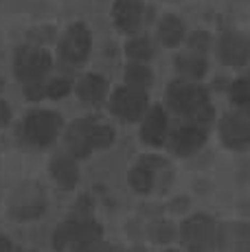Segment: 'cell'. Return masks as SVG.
Instances as JSON below:
<instances>
[{
	"instance_id": "cell-1",
	"label": "cell",
	"mask_w": 250,
	"mask_h": 252,
	"mask_svg": "<svg viewBox=\"0 0 250 252\" xmlns=\"http://www.w3.org/2000/svg\"><path fill=\"white\" fill-rule=\"evenodd\" d=\"M101 226L93 217H73V220L62 221L53 232V248L73 252H88L94 244L101 241Z\"/></svg>"
},
{
	"instance_id": "cell-2",
	"label": "cell",
	"mask_w": 250,
	"mask_h": 252,
	"mask_svg": "<svg viewBox=\"0 0 250 252\" xmlns=\"http://www.w3.org/2000/svg\"><path fill=\"white\" fill-rule=\"evenodd\" d=\"M167 101L178 114L187 116L191 121H211L213 108H211L209 94L198 86H191L187 81H174L167 90Z\"/></svg>"
},
{
	"instance_id": "cell-3",
	"label": "cell",
	"mask_w": 250,
	"mask_h": 252,
	"mask_svg": "<svg viewBox=\"0 0 250 252\" xmlns=\"http://www.w3.org/2000/svg\"><path fill=\"white\" fill-rule=\"evenodd\" d=\"M180 235L189 252H213L215 246H219V226L202 213L185 220Z\"/></svg>"
},
{
	"instance_id": "cell-4",
	"label": "cell",
	"mask_w": 250,
	"mask_h": 252,
	"mask_svg": "<svg viewBox=\"0 0 250 252\" xmlns=\"http://www.w3.org/2000/svg\"><path fill=\"white\" fill-rule=\"evenodd\" d=\"M62 129V116L51 110H35L25 121V138L35 147H46Z\"/></svg>"
},
{
	"instance_id": "cell-5",
	"label": "cell",
	"mask_w": 250,
	"mask_h": 252,
	"mask_svg": "<svg viewBox=\"0 0 250 252\" xmlns=\"http://www.w3.org/2000/svg\"><path fill=\"white\" fill-rule=\"evenodd\" d=\"M51 68V57L40 48L25 46L16 53V77L27 84L40 81Z\"/></svg>"
},
{
	"instance_id": "cell-6",
	"label": "cell",
	"mask_w": 250,
	"mask_h": 252,
	"mask_svg": "<svg viewBox=\"0 0 250 252\" xmlns=\"http://www.w3.org/2000/svg\"><path fill=\"white\" fill-rule=\"evenodd\" d=\"M90 51V33L84 24H73L60 42L62 60L68 64H81Z\"/></svg>"
},
{
	"instance_id": "cell-7",
	"label": "cell",
	"mask_w": 250,
	"mask_h": 252,
	"mask_svg": "<svg viewBox=\"0 0 250 252\" xmlns=\"http://www.w3.org/2000/svg\"><path fill=\"white\" fill-rule=\"evenodd\" d=\"M147 108V94L136 88H119L112 96V110L123 121H136L141 119Z\"/></svg>"
},
{
	"instance_id": "cell-8",
	"label": "cell",
	"mask_w": 250,
	"mask_h": 252,
	"mask_svg": "<svg viewBox=\"0 0 250 252\" xmlns=\"http://www.w3.org/2000/svg\"><path fill=\"white\" fill-rule=\"evenodd\" d=\"M46 211V197L42 195V191L37 189H22L16 193L11 202V215L16 220L25 221V220H35V217L44 215Z\"/></svg>"
},
{
	"instance_id": "cell-9",
	"label": "cell",
	"mask_w": 250,
	"mask_h": 252,
	"mask_svg": "<svg viewBox=\"0 0 250 252\" xmlns=\"http://www.w3.org/2000/svg\"><path fill=\"white\" fill-rule=\"evenodd\" d=\"M219 132L228 147L244 149L250 140V125L246 114H226L219 123Z\"/></svg>"
},
{
	"instance_id": "cell-10",
	"label": "cell",
	"mask_w": 250,
	"mask_h": 252,
	"mask_svg": "<svg viewBox=\"0 0 250 252\" xmlns=\"http://www.w3.org/2000/svg\"><path fill=\"white\" fill-rule=\"evenodd\" d=\"M93 119H81L68 127L66 134V147L70 149V154L77 158H84L93 152Z\"/></svg>"
},
{
	"instance_id": "cell-11",
	"label": "cell",
	"mask_w": 250,
	"mask_h": 252,
	"mask_svg": "<svg viewBox=\"0 0 250 252\" xmlns=\"http://www.w3.org/2000/svg\"><path fill=\"white\" fill-rule=\"evenodd\" d=\"M206 140V132L198 125H185V127L176 129L174 136H171V149L180 156H191L193 152L204 145Z\"/></svg>"
},
{
	"instance_id": "cell-12",
	"label": "cell",
	"mask_w": 250,
	"mask_h": 252,
	"mask_svg": "<svg viewBox=\"0 0 250 252\" xmlns=\"http://www.w3.org/2000/svg\"><path fill=\"white\" fill-rule=\"evenodd\" d=\"M219 57H222L224 64L239 68V66L246 64L248 60V42L246 37L237 35V33H226L219 40Z\"/></svg>"
},
{
	"instance_id": "cell-13",
	"label": "cell",
	"mask_w": 250,
	"mask_h": 252,
	"mask_svg": "<svg viewBox=\"0 0 250 252\" xmlns=\"http://www.w3.org/2000/svg\"><path fill=\"white\" fill-rule=\"evenodd\" d=\"M167 136V114L162 108H152L147 112L145 121H143L141 127V138L143 143L152 145V147H158V145L165 143Z\"/></svg>"
},
{
	"instance_id": "cell-14",
	"label": "cell",
	"mask_w": 250,
	"mask_h": 252,
	"mask_svg": "<svg viewBox=\"0 0 250 252\" xmlns=\"http://www.w3.org/2000/svg\"><path fill=\"white\" fill-rule=\"evenodd\" d=\"M114 20L125 33H136L143 22V7L138 0H117L114 4Z\"/></svg>"
},
{
	"instance_id": "cell-15",
	"label": "cell",
	"mask_w": 250,
	"mask_h": 252,
	"mask_svg": "<svg viewBox=\"0 0 250 252\" xmlns=\"http://www.w3.org/2000/svg\"><path fill=\"white\" fill-rule=\"evenodd\" d=\"M51 176H53V180L60 184L62 189H66V191L75 189L77 182H79V169H77V164H75V158L66 156V154H57L51 160Z\"/></svg>"
},
{
	"instance_id": "cell-16",
	"label": "cell",
	"mask_w": 250,
	"mask_h": 252,
	"mask_svg": "<svg viewBox=\"0 0 250 252\" xmlns=\"http://www.w3.org/2000/svg\"><path fill=\"white\" fill-rule=\"evenodd\" d=\"M105 90H108V86H105V79L99 75H88L81 79L79 88H77V92H79L81 101L88 105H97L103 101L105 96Z\"/></svg>"
},
{
	"instance_id": "cell-17",
	"label": "cell",
	"mask_w": 250,
	"mask_h": 252,
	"mask_svg": "<svg viewBox=\"0 0 250 252\" xmlns=\"http://www.w3.org/2000/svg\"><path fill=\"white\" fill-rule=\"evenodd\" d=\"M154 164H160V160L147 158V160H143L141 164H136V167L132 169V173H129V184H132L134 191L150 193L154 189Z\"/></svg>"
},
{
	"instance_id": "cell-18",
	"label": "cell",
	"mask_w": 250,
	"mask_h": 252,
	"mask_svg": "<svg viewBox=\"0 0 250 252\" xmlns=\"http://www.w3.org/2000/svg\"><path fill=\"white\" fill-rule=\"evenodd\" d=\"M158 37H160V42L167 46L178 44V42L185 37V22L178 20L174 16L165 18V20L160 22V27H158Z\"/></svg>"
},
{
	"instance_id": "cell-19",
	"label": "cell",
	"mask_w": 250,
	"mask_h": 252,
	"mask_svg": "<svg viewBox=\"0 0 250 252\" xmlns=\"http://www.w3.org/2000/svg\"><path fill=\"white\" fill-rule=\"evenodd\" d=\"M176 68H178V72H182L185 77L198 79V77H202L206 72V62L202 60L198 53H191V55L176 57Z\"/></svg>"
},
{
	"instance_id": "cell-20",
	"label": "cell",
	"mask_w": 250,
	"mask_h": 252,
	"mask_svg": "<svg viewBox=\"0 0 250 252\" xmlns=\"http://www.w3.org/2000/svg\"><path fill=\"white\" fill-rule=\"evenodd\" d=\"M152 70L143 64H129L127 70H125V81H127V88H136V90H143L150 88L152 86Z\"/></svg>"
},
{
	"instance_id": "cell-21",
	"label": "cell",
	"mask_w": 250,
	"mask_h": 252,
	"mask_svg": "<svg viewBox=\"0 0 250 252\" xmlns=\"http://www.w3.org/2000/svg\"><path fill=\"white\" fill-rule=\"evenodd\" d=\"M222 235H228L230 239V248H233L235 252H248V224H235L230 226L228 230H222Z\"/></svg>"
},
{
	"instance_id": "cell-22",
	"label": "cell",
	"mask_w": 250,
	"mask_h": 252,
	"mask_svg": "<svg viewBox=\"0 0 250 252\" xmlns=\"http://www.w3.org/2000/svg\"><path fill=\"white\" fill-rule=\"evenodd\" d=\"M127 55L134 57V60H138V62H145V60H150V57L154 55V48L150 44V40L138 37V40H132L127 44Z\"/></svg>"
},
{
	"instance_id": "cell-23",
	"label": "cell",
	"mask_w": 250,
	"mask_h": 252,
	"mask_svg": "<svg viewBox=\"0 0 250 252\" xmlns=\"http://www.w3.org/2000/svg\"><path fill=\"white\" fill-rule=\"evenodd\" d=\"M230 99L235 105L239 108H246L250 103V88H248V79H237L230 86Z\"/></svg>"
},
{
	"instance_id": "cell-24",
	"label": "cell",
	"mask_w": 250,
	"mask_h": 252,
	"mask_svg": "<svg viewBox=\"0 0 250 252\" xmlns=\"http://www.w3.org/2000/svg\"><path fill=\"white\" fill-rule=\"evenodd\" d=\"M152 237H154V241H158V244H169V241H174V237H176V228L169 224V221H156V224L152 226Z\"/></svg>"
},
{
	"instance_id": "cell-25",
	"label": "cell",
	"mask_w": 250,
	"mask_h": 252,
	"mask_svg": "<svg viewBox=\"0 0 250 252\" xmlns=\"http://www.w3.org/2000/svg\"><path fill=\"white\" fill-rule=\"evenodd\" d=\"M46 94H51L53 99H62V96H66L70 92V84L66 79H53L49 84V88L44 90Z\"/></svg>"
},
{
	"instance_id": "cell-26",
	"label": "cell",
	"mask_w": 250,
	"mask_h": 252,
	"mask_svg": "<svg viewBox=\"0 0 250 252\" xmlns=\"http://www.w3.org/2000/svg\"><path fill=\"white\" fill-rule=\"evenodd\" d=\"M206 46H209V35H206L204 31L193 33V37H191V48H193V51H204Z\"/></svg>"
},
{
	"instance_id": "cell-27",
	"label": "cell",
	"mask_w": 250,
	"mask_h": 252,
	"mask_svg": "<svg viewBox=\"0 0 250 252\" xmlns=\"http://www.w3.org/2000/svg\"><path fill=\"white\" fill-rule=\"evenodd\" d=\"M27 94L37 101V99H42V94H44V88H42L40 81H33V84H27Z\"/></svg>"
},
{
	"instance_id": "cell-28",
	"label": "cell",
	"mask_w": 250,
	"mask_h": 252,
	"mask_svg": "<svg viewBox=\"0 0 250 252\" xmlns=\"http://www.w3.org/2000/svg\"><path fill=\"white\" fill-rule=\"evenodd\" d=\"M9 119H11V110H9V105L4 103V101H0V127L7 125Z\"/></svg>"
},
{
	"instance_id": "cell-29",
	"label": "cell",
	"mask_w": 250,
	"mask_h": 252,
	"mask_svg": "<svg viewBox=\"0 0 250 252\" xmlns=\"http://www.w3.org/2000/svg\"><path fill=\"white\" fill-rule=\"evenodd\" d=\"M88 252H114V248L110 244H105V241H99V244H94Z\"/></svg>"
},
{
	"instance_id": "cell-30",
	"label": "cell",
	"mask_w": 250,
	"mask_h": 252,
	"mask_svg": "<svg viewBox=\"0 0 250 252\" xmlns=\"http://www.w3.org/2000/svg\"><path fill=\"white\" fill-rule=\"evenodd\" d=\"M0 252H13V244L9 237L0 235Z\"/></svg>"
},
{
	"instance_id": "cell-31",
	"label": "cell",
	"mask_w": 250,
	"mask_h": 252,
	"mask_svg": "<svg viewBox=\"0 0 250 252\" xmlns=\"http://www.w3.org/2000/svg\"><path fill=\"white\" fill-rule=\"evenodd\" d=\"M165 252H178V250H165Z\"/></svg>"
},
{
	"instance_id": "cell-32",
	"label": "cell",
	"mask_w": 250,
	"mask_h": 252,
	"mask_svg": "<svg viewBox=\"0 0 250 252\" xmlns=\"http://www.w3.org/2000/svg\"><path fill=\"white\" fill-rule=\"evenodd\" d=\"M25 252H31V250H25Z\"/></svg>"
}]
</instances>
